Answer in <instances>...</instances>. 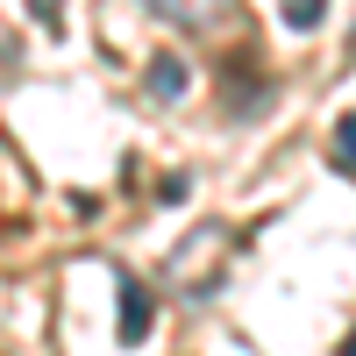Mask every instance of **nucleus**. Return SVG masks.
Wrapping results in <instances>:
<instances>
[{"mask_svg": "<svg viewBox=\"0 0 356 356\" xmlns=\"http://www.w3.org/2000/svg\"><path fill=\"white\" fill-rule=\"evenodd\" d=\"M335 356H356V328H349V335H342V349H335Z\"/></svg>", "mask_w": 356, "mask_h": 356, "instance_id": "obj_7", "label": "nucleus"}, {"mask_svg": "<svg viewBox=\"0 0 356 356\" xmlns=\"http://www.w3.org/2000/svg\"><path fill=\"white\" fill-rule=\"evenodd\" d=\"M278 15H285V29H300V36H307V29L328 15V0H278Z\"/></svg>", "mask_w": 356, "mask_h": 356, "instance_id": "obj_4", "label": "nucleus"}, {"mask_svg": "<svg viewBox=\"0 0 356 356\" xmlns=\"http://www.w3.org/2000/svg\"><path fill=\"white\" fill-rule=\"evenodd\" d=\"M150 93H157L164 107H171L178 93H186V65H178L171 50H157V57H150Z\"/></svg>", "mask_w": 356, "mask_h": 356, "instance_id": "obj_3", "label": "nucleus"}, {"mask_svg": "<svg viewBox=\"0 0 356 356\" xmlns=\"http://www.w3.org/2000/svg\"><path fill=\"white\" fill-rule=\"evenodd\" d=\"M335 164H342V171H356V107L335 122Z\"/></svg>", "mask_w": 356, "mask_h": 356, "instance_id": "obj_5", "label": "nucleus"}, {"mask_svg": "<svg viewBox=\"0 0 356 356\" xmlns=\"http://www.w3.org/2000/svg\"><path fill=\"white\" fill-rule=\"evenodd\" d=\"M114 292H122V321H114V335L136 349L143 335L157 328V300H150V285H143L136 271H114Z\"/></svg>", "mask_w": 356, "mask_h": 356, "instance_id": "obj_1", "label": "nucleus"}, {"mask_svg": "<svg viewBox=\"0 0 356 356\" xmlns=\"http://www.w3.org/2000/svg\"><path fill=\"white\" fill-rule=\"evenodd\" d=\"M29 15H36L43 29H57V22H65V0H29Z\"/></svg>", "mask_w": 356, "mask_h": 356, "instance_id": "obj_6", "label": "nucleus"}, {"mask_svg": "<svg viewBox=\"0 0 356 356\" xmlns=\"http://www.w3.org/2000/svg\"><path fill=\"white\" fill-rule=\"evenodd\" d=\"M150 8L164 15V22H178V29H228L235 22V0H150Z\"/></svg>", "mask_w": 356, "mask_h": 356, "instance_id": "obj_2", "label": "nucleus"}]
</instances>
